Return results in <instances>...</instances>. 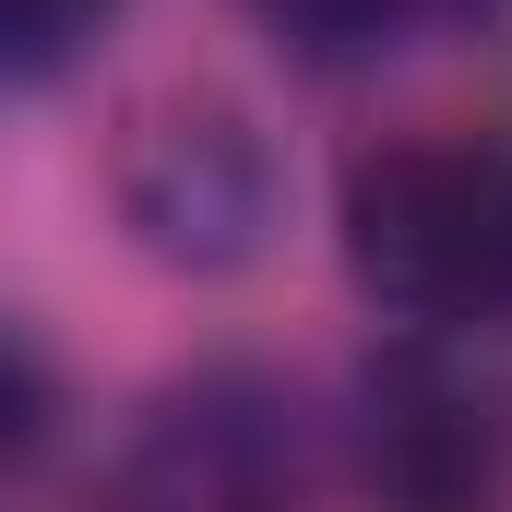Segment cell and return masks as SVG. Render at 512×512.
I'll use <instances>...</instances> for the list:
<instances>
[{"label":"cell","mask_w":512,"mask_h":512,"mask_svg":"<svg viewBox=\"0 0 512 512\" xmlns=\"http://www.w3.org/2000/svg\"><path fill=\"white\" fill-rule=\"evenodd\" d=\"M346 274L405 334L512 322V155L477 131H393L346 167Z\"/></svg>","instance_id":"1"},{"label":"cell","mask_w":512,"mask_h":512,"mask_svg":"<svg viewBox=\"0 0 512 512\" xmlns=\"http://www.w3.org/2000/svg\"><path fill=\"white\" fill-rule=\"evenodd\" d=\"M120 215L167 262H251L274 227V155L227 96H167L120 143Z\"/></svg>","instance_id":"2"},{"label":"cell","mask_w":512,"mask_h":512,"mask_svg":"<svg viewBox=\"0 0 512 512\" xmlns=\"http://www.w3.org/2000/svg\"><path fill=\"white\" fill-rule=\"evenodd\" d=\"M358 477L382 512H501L512 501V405L477 370L405 346L358 393Z\"/></svg>","instance_id":"3"},{"label":"cell","mask_w":512,"mask_h":512,"mask_svg":"<svg viewBox=\"0 0 512 512\" xmlns=\"http://www.w3.org/2000/svg\"><path fill=\"white\" fill-rule=\"evenodd\" d=\"M120 512H298L286 393L239 382V370L167 393V405L143 417L131 465H120Z\"/></svg>","instance_id":"4"},{"label":"cell","mask_w":512,"mask_h":512,"mask_svg":"<svg viewBox=\"0 0 512 512\" xmlns=\"http://www.w3.org/2000/svg\"><path fill=\"white\" fill-rule=\"evenodd\" d=\"M429 12H441V0H262V24H274L286 48H310V60H382V48H405Z\"/></svg>","instance_id":"5"},{"label":"cell","mask_w":512,"mask_h":512,"mask_svg":"<svg viewBox=\"0 0 512 512\" xmlns=\"http://www.w3.org/2000/svg\"><path fill=\"white\" fill-rule=\"evenodd\" d=\"M48 441H60V382H48V358H36V346L0 322V512L36 489Z\"/></svg>","instance_id":"6"},{"label":"cell","mask_w":512,"mask_h":512,"mask_svg":"<svg viewBox=\"0 0 512 512\" xmlns=\"http://www.w3.org/2000/svg\"><path fill=\"white\" fill-rule=\"evenodd\" d=\"M120 0H0V84H36V72H60L96 24H108Z\"/></svg>","instance_id":"7"}]
</instances>
